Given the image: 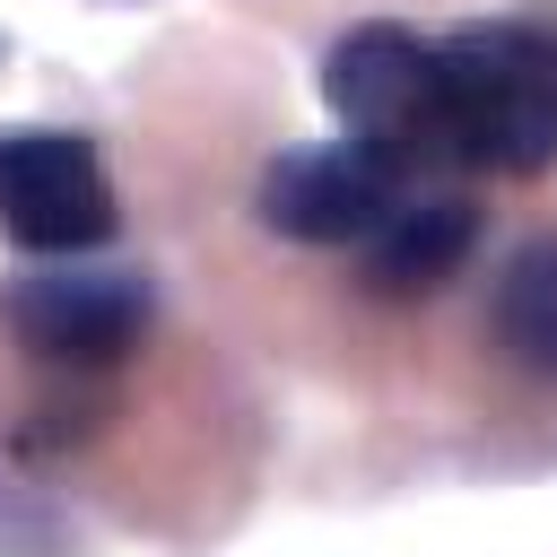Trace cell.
I'll return each mask as SVG.
<instances>
[{
	"label": "cell",
	"instance_id": "1",
	"mask_svg": "<svg viewBox=\"0 0 557 557\" xmlns=\"http://www.w3.org/2000/svg\"><path fill=\"white\" fill-rule=\"evenodd\" d=\"M444 113L461 165L487 174H548L557 165V26L479 17L435 44Z\"/></svg>",
	"mask_w": 557,
	"mask_h": 557
},
{
	"label": "cell",
	"instance_id": "2",
	"mask_svg": "<svg viewBox=\"0 0 557 557\" xmlns=\"http://www.w3.org/2000/svg\"><path fill=\"white\" fill-rule=\"evenodd\" d=\"M322 104L339 113V131L383 157L392 174H426V165H461L453 148V113H444V70H435V44L392 26V17H366L331 44L322 61Z\"/></svg>",
	"mask_w": 557,
	"mask_h": 557
},
{
	"label": "cell",
	"instance_id": "3",
	"mask_svg": "<svg viewBox=\"0 0 557 557\" xmlns=\"http://www.w3.org/2000/svg\"><path fill=\"white\" fill-rule=\"evenodd\" d=\"M0 235L26 252H96L113 235L104 157L78 131H0Z\"/></svg>",
	"mask_w": 557,
	"mask_h": 557
},
{
	"label": "cell",
	"instance_id": "4",
	"mask_svg": "<svg viewBox=\"0 0 557 557\" xmlns=\"http://www.w3.org/2000/svg\"><path fill=\"white\" fill-rule=\"evenodd\" d=\"M400 200H409V174H392V165L366 157L357 139L287 148V157L261 174V191H252L261 226L287 235V244H366Z\"/></svg>",
	"mask_w": 557,
	"mask_h": 557
},
{
	"label": "cell",
	"instance_id": "5",
	"mask_svg": "<svg viewBox=\"0 0 557 557\" xmlns=\"http://www.w3.org/2000/svg\"><path fill=\"white\" fill-rule=\"evenodd\" d=\"M9 322L52 366H113L148 331V278L139 270H35L9 296Z\"/></svg>",
	"mask_w": 557,
	"mask_h": 557
},
{
	"label": "cell",
	"instance_id": "6",
	"mask_svg": "<svg viewBox=\"0 0 557 557\" xmlns=\"http://www.w3.org/2000/svg\"><path fill=\"white\" fill-rule=\"evenodd\" d=\"M479 244V209L453 200V191H426V200H400L374 235H366V287L374 296H435Z\"/></svg>",
	"mask_w": 557,
	"mask_h": 557
},
{
	"label": "cell",
	"instance_id": "7",
	"mask_svg": "<svg viewBox=\"0 0 557 557\" xmlns=\"http://www.w3.org/2000/svg\"><path fill=\"white\" fill-rule=\"evenodd\" d=\"M496 339L557 383V235H531L505 270H496Z\"/></svg>",
	"mask_w": 557,
	"mask_h": 557
}]
</instances>
